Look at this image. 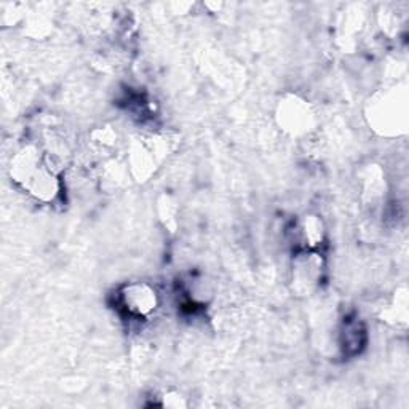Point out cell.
I'll use <instances>...</instances> for the list:
<instances>
[{"label": "cell", "mask_w": 409, "mask_h": 409, "mask_svg": "<svg viewBox=\"0 0 409 409\" xmlns=\"http://www.w3.org/2000/svg\"><path fill=\"white\" fill-rule=\"evenodd\" d=\"M321 272V259L319 258V254L315 253H307L302 254L301 258L296 259L295 264V282L307 290L312 286L316 280L320 277Z\"/></svg>", "instance_id": "2"}, {"label": "cell", "mask_w": 409, "mask_h": 409, "mask_svg": "<svg viewBox=\"0 0 409 409\" xmlns=\"http://www.w3.org/2000/svg\"><path fill=\"white\" fill-rule=\"evenodd\" d=\"M309 119V112H307V107L301 106V102H296L295 105V111H292L291 106L286 109V115H283V120L288 124L290 128L292 130H299L305 121Z\"/></svg>", "instance_id": "4"}, {"label": "cell", "mask_w": 409, "mask_h": 409, "mask_svg": "<svg viewBox=\"0 0 409 409\" xmlns=\"http://www.w3.org/2000/svg\"><path fill=\"white\" fill-rule=\"evenodd\" d=\"M321 223L315 216H305L302 223V237L309 247H316L321 242Z\"/></svg>", "instance_id": "3"}, {"label": "cell", "mask_w": 409, "mask_h": 409, "mask_svg": "<svg viewBox=\"0 0 409 409\" xmlns=\"http://www.w3.org/2000/svg\"><path fill=\"white\" fill-rule=\"evenodd\" d=\"M120 305L134 319H146L158 307L157 291L148 283H130L120 291Z\"/></svg>", "instance_id": "1"}]
</instances>
